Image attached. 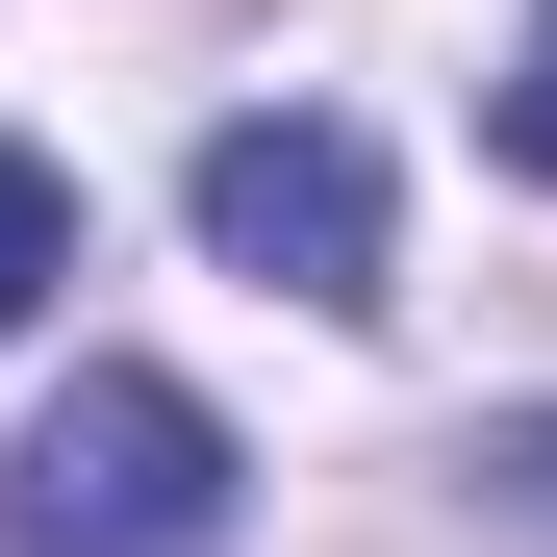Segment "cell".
I'll return each instance as SVG.
<instances>
[{
    "label": "cell",
    "instance_id": "277c9868",
    "mask_svg": "<svg viewBox=\"0 0 557 557\" xmlns=\"http://www.w3.org/2000/svg\"><path fill=\"white\" fill-rule=\"evenodd\" d=\"M51 278H76V177H51V152H0V330H26Z\"/></svg>",
    "mask_w": 557,
    "mask_h": 557
},
{
    "label": "cell",
    "instance_id": "6da1fadb",
    "mask_svg": "<svg viewBox=\"0 0 557 557\" xmlns=\"http://www.w3.org/2000/svg\"><path fill=\"white\" fill-rule=\"evenodd\" d=\"M0 557H228V406L102 355L26 456H0Z\"/></svg>",
    "mask_w": 557,
    "mask_h": 557
},
{
    "label": "cell",
    "instance_id": "5b68a950",
    "mask_svg": "<svg viewBox=\"0 0 557 557\" xmlns=\"http://www.w3.org/2000/svg\"><path fill=\"white\" fill-rule=\"evenodd\" d=\"M482 127H507V177H557V0H532V51H507V102H482Z\"/></svg>",
    "mask_w": 557,
    "mask_h": 557
},
{
    "label": "cell",
    "instance_id": "3957f363",
    "mask_svg": "<svg viewBox=\"0 0 557 557\" xmlns=\"http://www.w3.org/2000/svg\"><path fill=\"white\" fill-rule=\"evenodd\" d=\"M456 507H482V532H532V557H557V406H482V431H456Z\"/></svg>",
    "mask_w": 557,
    "mask_h": 557
},
{
    "label": "cell",
    "instance_id": "7a4b0ae2",
    "mask_svg": "<svg viewBox=\"0 0 557 557\" xmlns=\"http://www.w3.org/2000/svg\"><path fill=\"white\" fill-rule=\"evenodd\" d=\"M203 253H228V278H278V305H381V152H355L330 102L203 127Z\"/></svg>",
    "mask_w": 557,
    "mask_h": 557
}]
</instances>
